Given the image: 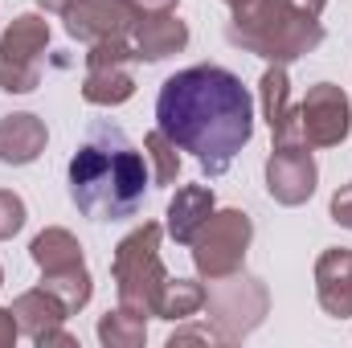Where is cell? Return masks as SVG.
I'll return each mask as SVG.
<instances>
[{
    "instance_id": "obj_1",
    "label": "cell",
    "mask_w": 352,
    "mask_h": 348,
    "mask_svg": "<svg viewBox=\"0 0 352 348\" xmlns=\"http://www.w3.org/2000/svg\"><path fill=\"white\" fill-rule=\"evenodd\" d=\"M160 135L201 160L209 176H221L250 144L254 102L238 74L226 66H188L173 74L156 98Z\"/></svg>"
},
{
    "instance_id": "obj_2",
    "label": "cell",
    "mask_w": 352,
    "mask_h": 348,
    "mask_svg": "<svg viewBox=\"0 0 352 348\" xmlns=\"http://www.w3.org/2000/svg\"><path fill=\"white\" fill-rule=\"evenodd\" d=\"M70 201L90 221H127L140 213L148 193V164L123 127L98 119L87 127L70 168Z\"/></svg>"
}]
</instances>
